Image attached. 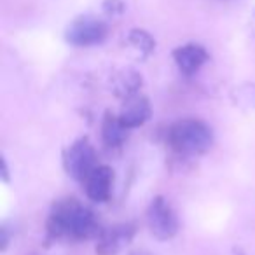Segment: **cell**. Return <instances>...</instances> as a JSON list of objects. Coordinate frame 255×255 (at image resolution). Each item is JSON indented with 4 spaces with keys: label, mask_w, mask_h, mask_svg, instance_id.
Listing matches in <instances>:
<instances>
[{
    "label": "cell",
    "mask_w": 255,
    "mask_h": 255,
    "mask_svg": "<svg viewBox=\"0 0 255 255\" xmlns=\"http://www.w3.org/2000/svg\"><path fill=\"white\" fill-rule=\"evenodd\" d=\"M46 231L53 240H89L102 234L95 213L75 198L61 199L54 205L46 222Z\"/></svg>",
    "instance_id": "cell-1"
},
{
    "label": "cell",
    "mask_w": 255,
    "mask_h": 255,
    "mask_svg": "<svg viewBox=\"0 0 255 255\" xmlns=\"http://www.w3.org/2000/svg\"><path fill=\"white\" fill-rule=\"evenodd\" d=\"M168 145L180 156H199L213 143L212 128L201 119H180L168 129Z\"/></svg>",
    "instance_id": "cell-2"
},
{
    "label": "cell",
    "mask_w": 255,
    "mask_h": 255,
    "mask_svg": "<svg viewBox=\"0 0 255 255\" xmlns=\"http://www.w3.org/2000/svg\"><path fill=\"white\" fill-rule=\"evenodd\" d=\"M63 166L72 178L84 182L86 177L98 166V156L88 136L75 140L63 154Z\"/></svg>",
    "instance_id": "cell-3"
},
{
    "label": "cell",
    "mask_w": 255,
    "mask_h": 255,
    "mask_svg": "<svg viewBox=\"0 0 255 255\" xmlns=\"http://www.w3.org/2000/svg\"><path fill=\"white\" fill-rule=\"evenodd\" d=\"M109 35V26L95 16H79L65 30V40L72 46L89 47L102 44Z\"/></svg>",
    "instance_id": "cell-4"
},
{
    "label": "cell",
    "mask_w": 255,
    "mask_h": 255,
    "mask_svg": "<svg viewBox=\"0 0 255 255\" xmlns=\"http://www.w3.org/2000/svg\"><path fill=\"white\" fill-rule=\"evenodd\" d=\"M147 224H149L150 233L161 241H168L171 238H175L178 229H180L177 213L173 212L171 205L163 196H156L152 199V203L149 205V210H147Z\"/></svg>",
    "instance_id": "cell-5"
},
{
    "label": "cell",
    "mask_w": 255,
    "mask_h": 255,
    "mask_svg": "<svg viewBox=\"0 0 255 255\" xmlns=\"http://www.w3.org/2000/svg\"><path fill=\"white\" fill-rule=\"evenodd\" d=\"M84 191L91 201L96 203H105L112 196L114 187V170L107 164H98L91 173L86 177Z\"/></svg>",
    "instance_id": "cell-6"
},
{
    "label": "cell",
    "mask_w": 255,
    "mask_h": 255,
    "mask_svg": "<svg viewBox=\"0 0 255 255\" xmlns=\"http://www.w3.org/2000/svg\"><path fill=\"white\" fill-rule=\"evenodd\" d=\"M136 229L133 224H121L114 226L107 231H102L96 243V254L98 255H117L129 241L133 240Z\"/></svg>",
    "instance_id": "cell-7"
},
{
    "label": "cell",
    "mask_w": 255,
    "mask_h": 255,
    "mask_svg": "<svg viewBox=\"0 0 255 255\" xmlns=\"http://www.w3.org/2000/svg\"><path fill=\"white\" fill-rule=\"evenodd\" d=\"M150 116H152V109H150L149 98L143 95H138V93H133V95L126 96L123 110H121V114H119L123 123L126 124L129 129L145 124L147 121L150 119Z\"/></svg>",
    "instance_id": "cell-8"
},
{
    "label": "cell",
    "mask_w": 255,
    "mask_h": 255,
    "mask_svg": "<svg viewBox=\"0 0 255 255\" xmlns=\"http://www.w3.org/2000/svg\"><path fill=\"white\" fill-rule=\"evenodd\" d=\"M173 60L182 74L192 75L208 61V53L199 44H184L173 49Z\"/></svg>",
    "instance_id": "cell-9"
},
{
    "label": "cell",
    "mask_w": 255,
    "mask_h": 255,
    "mask_svg": "<svg viewBox=\"0 0 255 255\" xmlns=\"http://www.w3.org/2000/svg\"><path fill=\"white\" fill-rule=\"evenodd\" d=\"M128 135H129V128L123 123V119L112 112H105V117H103L102 123V138L105 142V145H123L128 140Z\"/></svg>",
    "instance_id": "cell-10"
},
{
    "label": "cell",
    "mask_w": 255,
    "mask_h": 255,
    "mask_svg": "<svg viewBox=\"0 0 255 255\" xmlns=\"http://www.w3.org/2000/svg\"><path fill=\"white\" fill-rule=\"evenodd\" d=\"M128 40H129V44H131L133 47H136L140 53H143V56H149V54L156 49V40H154V37L142 28H133L131 32H129V35H128Z\"/></svg>",
    "instance_id": "cell-11"
},
{
    "label": "cell",
    "mask_w": 255,
    "mask_h": 255,
    "mask_svg": "<svg viewBox=\"0 0 255 255\" xmlns=\"http://www.w3.org/2000/svg\"><path fill=\"white\" fill-rule=\"evenodd\" d=\"M103 11L110 16H121L126 9V4H124L123 0H103L102 4Z\"/></svg>",
    "instance_id": "cell-12"
},
{
    "label": "cell",
    "mask_w": 255,
    "mask_h": 255,
    "mask_svg": "<svg viewBox=\"0 0 255 255\" xmlns=\"http://www.w3.org/2000/svg\"><path fill=\"white\" fill-rule=\"evenodd\" d=\"M9 245V234H7V227H2V252H5V248H7Z\"/></svg>",
    "instance_id": "cell-13"
},
{
    "label": "cell",
    "mask_w": 255,
    "mask_h": 255,
    "mask_svg": "<svg viewBox=\"0 0 255 255\" xmlns=\"http://www.w3.org/2000/svg\"><path fill=\"white\" fill-rule=\"evenodd\" d=\"M0 164H2V180H4V182H9V170H7V163H5L4 157H2Z\"/></svg>",
    "instance_id": "cell-14"
},
{
    "label": "cell",
    "mask_w": 255,
    "mask_h": 255,
    "mask_svg": "<svg viewBox=\"0 0 255 255\" xmlns=\"http://www.w3.org/2000/svg\"><path fill=\"white\" fill-rule=\"evenodd\" d=\"M133 255H142V254H133Z\"/></svg>",
    "instance_id": "cell-15"
},
{
    "label": "cell",
    "mask_w": 255,
    "mask_h": 255,
    "mask_svg": "<svg viewBox=\"0 0 255 255\" xmlns=\"http://www.w3.org/2000/svg\"><path fill=\"white\" fill-rule=\"evenodd\" d=\"M254 18H255V14H254Z\"/></svg>",
    "instance_id": "cell-16"
}]
</instances>
